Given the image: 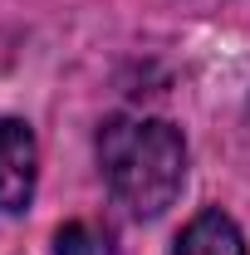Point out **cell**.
I'll return each mask as SVG.
<instances>
[{
	"instance_id": "6da1fadb",
	"label": "cell",
	"mask_w": 250,
	"mask_h": 255,
	"mask_svg": "<svg viewBox=\"0 0 250 255\" xmlns=\"http://www.w3.org/2000/svg\"><path fill=\"white\" fill-rule=\"evenodd\" d=\"M98 167L132 216H157L182 191L187 142L167 118H108L98 132Z\"/></svg>"
},
{
	"instance_id": "7a4b0ae2",
	"label": "cell",
	"mask_w": 250,
	"mask_h": 255,
	"mask_svg": "<svg viewBox=\"0 0 250 255\" xmlns=\"http://www.w3.org/2000/svg\"><path fill=\"white\" fill-rule=\"evenodd\" d=\"M34 167H39V147H34L30 123L0 118V211H25L30 206Z\"/></svg>"
},
{
	"instance_id": "3957f363",
	"label": "cell",
	"mask_w": 250,
	"mask_h": 255,
	"mask_svg": "<svg viewBox=\"0 0 250 255\" xmlns=\"http://www.w3.org/2000/svg\"><path fill=\"white\" fill-rule=\"evenodd\" d=\"M177 255H246V241L226 211H201L177 236Z\"/></svg>"
},
{
	"instance_id": "277c9868",
	"label": "cell",
	"mask_w": 250,
	"mask_h": 255,
	"mask_svg": "<svg viewBox=\"0 0 250 255\" xmlns=\"http://www.w3.org/2000/svg\"><path fill=\"white\" fill-rule=\"evenodd\" d=\"M54 246H59V255H113V251H108V241L98 236L94 226H84V221L64 226L59 236H54Z\"/></svg>"
}]
</instances>
